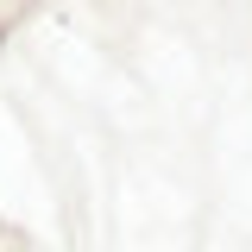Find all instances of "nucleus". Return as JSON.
<instances>
[{"label":"nucleus","mask_w":252,"mask_h":252,"mask_svg":"<svg viewBox=\"0 0 252 252\" xmlns=\"http://www.w3.org/2000/svg\"><path fill=\"white\" fill-rule=\"evenodd\" d=\"M19 13H26V0H0V38L19 26Z\"/></svg>","instance_id":"1"}]
</instances>
